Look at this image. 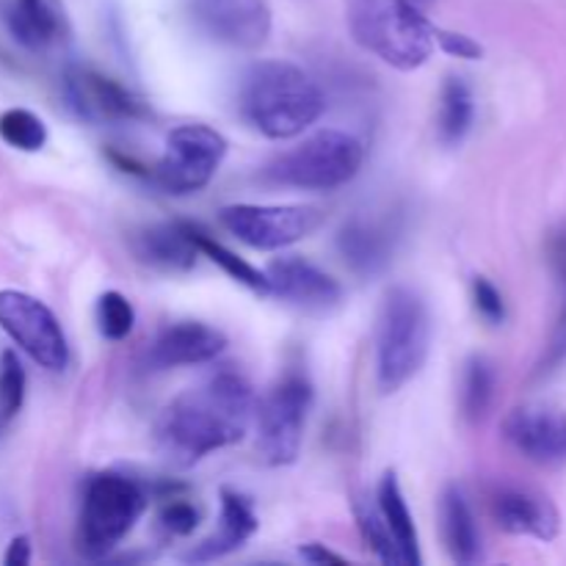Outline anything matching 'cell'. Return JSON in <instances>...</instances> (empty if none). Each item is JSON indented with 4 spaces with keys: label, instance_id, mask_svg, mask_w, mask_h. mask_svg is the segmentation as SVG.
<instances>
[{
    "label": "cell",
    "instance_id": "1",
    "mask_svg": "<svg viewBox=\"0 0 566 566\" xmlns=\"http://www.w3.org/2000/svg\"><path fill=\"white\" fill-rule=\"evenodd\" d=\"M254 412V392L235 370L213 376L175 398L155 426V446L171 468L188 470L213 451L247 437Z\"/></svg>",
    "mask_w": 566,
    "mask_h": 566
},
{
    "label": "cell",
    "instance_id": "2",
    "mask_svg": "<svg viewBox=\"0 0 566 566\" xmlns=\"http://www.w3.org/2000/svg\"><path fill=\"white\" fill-rule=\"evenodd\" d=\"M318 83L291 61H258L238 86V111L252 130L265 138H293L324 114Z\"/></svg>",
    "mask_w": 566,
    "mask_h": 566
},
{
    "label": "cell",
    "instance_id": "3",
    "mask_svg": "<svg viewBox=\"0 0 566 566\" xmlns=\"http://www.w3.org/2000/svg\"><path fill=\"white\" fill-rule=\"evenodd\" d=\"M346 20L354 42L396 70H420L437 48V25L412 0H348Z\"/></svg>",
    "mask_w": 566,
    "mask_h": 566
},
{
    "label": "cell",
    "instance_id": "4",
    "mask_svg": "<svg viewBox=\"0 0 566 566\" xmlns=\"http://www.w3.org/2000/svg\"><path fill=\"white\" fill-rule=\"evenodd\" d=\"M431 348V315L412 287H390L376 329V381L381 392H398L423 370Z\"/></svg>",
    "mask_w": 566,
    "mask_h": 566
},
{
    "label": "cell",
    "instance_id": "5",
    "mask_svg": "<svg viewBox=\"0 0 566 566\" xmlns=\"http://www.w3.org/2000/svg\"><path fill=\"white\" fill-rule=\"evenodd\" d=\"M147 506L149 490L138 479L114 470L92 475L83 490L81 514H77V553L92 562L105 558L127 539Z\"/></svg>",
    "mask_w": 566,
    "mask_h": 566
},
{
    "label": "cell",
    "instance_id": "6",
    "mask_svg": "<svg viewBox=\"0 0 566 566\" xmlns=\"http://www.w3.org/2000/svg\"><path fill=\"white\" fill-rule=\"evenodd\" d=\"M363 144L343 130H318L265 166V180L298 191H335L363 169Z\"/></svg>",
    "mask_w": 566,
    "mask_h": 566
},
{
    "label": "cell",
    "instance_id": "7",
    "mask_svg": "<svg viewBox=\"0 0 566 566\" xmlns=\"http://www.w3.org/2000/svg\"><path fill=\"white\" fill-rule=\"evenodd\" d=\"M313 385L302 370H287L258 407V453L271 468L293 464L302 453Z\"/></svg>",
    "mask_w": 566,
    "mask_h": 566
},
{
    "label": "cell",
    "instance_id": "8",
    "mask_svg": "<svg viewBox=\"0 0 566 566\" xmlns=\"http://www.w3.org/2000/svg\"><path fill=\"white\" fill-rule=\"evenodd\" d=\"M227 155V138L208 125H180L166 136L158 164L147 169V180L175 197H188L208 186Z\"/></svg>",
    "mask_w": 566,
    "mask_h": 566
},
{
    "label": "cell",
    "instance_id": "9",
    "mask_svg": "<svg viewBox=\"0 0 566 566\" xmlns=\"http://www.w3.org/2000/svg\"><path fill=\"white\" fill-rule=\"evenodd\" d=\"M321 210L310 205H227L219 221L230 235L260 252H276L313 235L321 227Z\"/></svg>",
    "mask_w": 566,
    "mask_h": 566
},
{
    "label": "cell",
    "instance_id": "10",
    "mask_svg": "<svg viewBox=\"0 0 566 566\" xmlns=\"http://www.w3.org/2000/svg\"><path fill=\"white\" fill-rule=\"evenodd\" d=\"M0 329L44 370L70 365V343L53 310L22 291H0Z\"/></svg>",
    "mask_w": 566,
    "mask_h": 566
},
{
    "label": "cell",
    "instance_id": "11",
    "mask_svg": "<svg viewBox=\"0 0 566 566\" xmlns=\"http://www.w3.org/2000/svg\"><path fill=\"white\" fill-rule=\"evenodd\" d=\"M61 92L72 114L88 125H127L149 116L147 103L138 94L92 66H70L61 81Z\"/></svg>",
    "mask_w": 566,
    "mask_h": 566
},
{
    "label": "cell",
    "instance_id": "12",
    "mask_svg": "<svg viewBox=\"0 0 566 566\" xmlns=\"http://www.w3.org/2000/svg\"><path fill=\"white\" fill-rule=\"evenodd\" d=\"M191 17L210 42L224 48L258 50L271 36L269 0H191Z\"/></svg>",
    "mask_w": 566,
    "mask_h": 566
},
{
    "label": "cell",
    "instance_id": "13",
    "mask_svg": "<svg viewBox=\"0 0 566 566\" xmlns=\"http://www.w3.org/2000/svg\"><path fill=\"white\" fill-rule=\"evenodd\" d=\"M503 437L528 462L542 468L566 464V412L547 403H525L503 420Z\"/></svg>",
    "mask_w": 566,
    "mask_h": 566
},
{
    "label": "cell",
    "instance_id": "14",
    "mask_svg": "<svg viewBox=\"0 0 566 566\" xmlns=\"http://www.w3.org/2000/svg\"><path fill=\"white\" fill-rule=\"evenodd\" d=\"M265 276L271 296L307 315H332L343 304L340 282L298 254L271 260Z\"/></svg>",
    "mask_w": 566,
    "mask_h": 566
},
{
    "label": "cell",
    "instance_id": "15",
    "mask_svg": "<svg viewBox=\"0 0 566 566\" xmlns=\"http://www.w3.org/2000/svg\"><path fill=\"white\" fill-rule=\"evenodd\" d=\"M0 20L31 53H53L70 42L72 28L61 0H0Z\"/></svg>",
    "mask_w": 566,
    "mask_h": 566
},
{
    "label": "cell",
    "instance_id": "16",
    "mask_svg": "<svg viewBox=\"0 0 566 566\" xmlns=\"http://www.w3.org/2000/svg\"><path fill=\"white\" fill-rule=\"evenodd\" d=\"M490 509L503 534L553 542L562 531V514L551 497L525 486H497L490 497Z\"/></svg>",
    "mask_w": 566,
    "mask_h": 566
},
{
    "label": "cell",
    "instance_id": "17",
    "mask_svg": "<svg viewBox=\"0 0 566 566\" xmlns=\"http://www.w3.org/2000/svg\"><path fill=\"white\" fill-rule=\"evenodd\" d=\"M227 346L224 332L202 324V321H180L158 332L153 346L147 348L149 370L182 368V365H202L219 357Z\"/></svg>",
    "mask_w": 566,
    "mask_h": 566
},
{
    "label": "cell",
    "instance_id": "18",
    "mask_svg": "<svg viewBox=\"0 0 566 566\" xmlns=\"http://www.w3.org/2000/svg\"><path fill=\"white\" fill-rule=\"evenodd\" d=\"M130 247L133 254L144 265L166 271V274H186L199 258L188 221H166V224L144 227L133 235Z\"/></svg>",
    "mask_w": 566,
    "mask_h": 566
},
{
    "label": "cell",
    "instance_id": "19",
    "mask_svg": "<svg viewBox=\"0 0 566 566\" xmlns=\"http://www.w3.org/2000/svg\"><path fill=\"white\" fill-rule=\"evenodd\" d=\"M260 523L258 514H254L252 503L235 490H221V514H219V528L202 539L199 545H193L186 553V562L193 564H208L219 562V558L230 556V553L241 551L254 534H258Z\"/></svg>",
    "mask_w": 566,
    "mask_h": 566
},
{
    "label": "cell",
    "instance_id": "20",
    "mask_svg": "<svg viewBox=\"0 0 566 566\" xmlns=\"http://www.w3.org/2000/svg\"><path fill=\"white\" fill-rule=\"evenodd\" d=\"M337 249L348 269L359 276H374L390 263L392 235L387 227L368 219H352L337 235Z\"/></svg>",
    "mask_w": 566,
    "mask_h": 566
},
{
    "label": "cell",
    "instance_id": "21",
    "mask_svg": "<svg viewBox=\"0 0 566 566\" xmlns=\"http://www.w3.org/2000/svg\"><path fill=\"white\" fill-rule=\"evenodd\" d=\"M440 520H442V542H446L448 556L457 564H479L484 556L481 547V531L475 523V514L470 509L468 497L459 486H448L442 492L440 503Z\"/></svg>",
    "mask_w": 566,
    "mask_h": 566
},
{
    "label": "cell",
    "instance_id": "22",
    "mask_svg": "<svg viewBox=\"0 0 566 566\" xmlns=\"http://www.w3.org/2000/svg\"><path fill=\"white\" fill-rule=\"evenodd\" d=\"M376 506H379L381 517H385L387 528H390L392 542H396L398 547V556H401V566L423 564V556H420L418 528H415L412 512H409V503L407 497H403V490L401 484H398L396 473H385V479L379 481Z\"/></svg>",
    "mask_w": 566,
    "mask_h": 566
},
{
    "label": "cell",
    "instance_id": "23",
    "mask_svg": "<svg viewBox=\"0 0 566 566\" xmlns=\"http://www.w3.org/2000/svg\"><path fill=\"white\" fill-rule=\"evenodd\" d=\"M475 122V97L470 83L462 75H448L440 88V108H437V136L446 147H457L468 138Z\"/></svg>",
    "mask_w": 566,
    "mask_h": 566
},
{
    "label": "cell",
    "instance_id": "24",
    "mask_svg": "<svg viewBox=\"0 0 566 566\" xmlns=\"http://www.w3.org/2000/svg\"><path fill=\"white\" fill-rule=\"evenodd\" d=\"M188 230H191V238H193V243H197L199 254H202V258H208L210 263L219 265V269L224 271L230 280H235L238 285L249 287V291H254V293H269V276H265V271L254 269L252 263H247L243 258H238L235 252H230L224 243H219L213 235H208L205 230H199L197 224H188Z\"/></svg>",
    "mask_w": 566,
    "mask_h": 566
},
{
    "label": "cell",
    "instance_id": "25",
    "mask_svg": "<svg viewBox=\"0 0 566 566\" xmlns=\"http://www.w3.org/2000/svg\"><path fill=\"white\" fill-rule=\"evenodd\" d=\"M495 365L481 354L470 357L462 376V412L470 423H479L486 418L492 401H495Z\"/></svg>",
    "mask_w": 566,
    "mask_h": 566
},
{
    "label": "cell",
    "instance_id": "26",
    "mask_svg": "<svg viewBox=\"0 0 566 566\" xmlns=\"http://www.w3.org/2000/svg\"><path fill=\"white\" fill-rule=\"evenodd\" d=\"M0 138L20 153H39L48 144V125L28 108H6L0 114Z\"/></svg>",
    "mask_w": 566,
    "mask_h": 566
},
{
    "label": "cell",
    "instance_id": "27",
    "mask_svg": "<svg viewBox=\"0 0 566 566\" xmlns=\"http://www.w3.org/2000/svg\"><path fill=\"white\" fill-rule=\"evenodd\" d=\"M354 517H357V528L363 534L368 551L387 566H401V556H398V547L392 542L390 528H387L385 517H381L379 506L376 503L357 501L354 503Z\"/></svg>",
    "mask_w": 566,
    "mask_h": 566
},
{
    "label": "cell",
    "instance_id": "28",
    "mask_svg": "<svg viewBox=\"0 0 566 566\" xmlns=\"http://www.w3.org/2000/svg\"><path fill=\"white\" fill-rule=\"evenodd\" d=\"M158 525L166 536H191L199 525V509L180 495V486H166L158 492Z\"/></svg>",
    "mask_w": 566,
    "mask_h": 566
},
{
    "label": "cell",
    "instance_id": "29",
    "mask_svg": "<svg viewBox=\"0 0 566 566\" xmlns=\"http://www.w3.org/2000/svg\"><path fill=\"white\" fill-rule=\"evenodd\" d=\"M136 326V310L119 291H105L97 298V329L105 340H125Z\"/></svg>",
    "mask_w": 566,
    "mask_h": 566
},
{
    "label": "cell",
    "instance_id": "30",
    "mask_svg": "<svg viewBox=\"0 0 566 566\" xmlns=\"http://www.w3.org/2000/svg\"><path fill=\"white\" fill-rule=\"evenodd\" d=\"M558 291H562V302H558L556 324H553L551 340H547L545 354L539 357L534 368V379H547V376L558 374L566 365V265H558Z\"/></svg>",
    "mask_w": 566,
    "mask_h": 566
},
{
    "label": "cell",
    "instance_id": "31",
    "mask_svg": "<svg viewBox=\"0 0 566 566\" xmlns=\"http://www.w3.org/2000/svg\"><path fill=\"white\" fill-rule=\"evenodd\" d=\"M25 368L14 352L0 354V420L9 423L25 401Z\"/></svg>",
    "mask_w": 566,
    "mask_h": 566
},
{
    "label": "cell",
    "instance_id": "32",
    "mask_svg": "<svg viewBox=\"0 0 566 566\" xmlns=\"http://www.w3.org/2000/svg\"><path fill=\"white\" fill-rule=\"evenodd\" d=\"M473 307L481 318L490 326H501L506 321V302L497 285L486 276H475L473 280Z\"/></svg>",
    "mask_w": 566,
    "mask_h": 566
},
{
    "label": "cell",
    "instance_id": "33",
    "mask_svg": "<svg viewBox=\"0 0 566 566\" xmlns=\"http://www.w3.org/2000/svg\"><path fill=\"white\" fill-rule=\"evenodd\" d=\"M434 42L442 53L453 55V59L479 61L481 55H484V48H481L473 36H468V33L446 31V28H440V25H437V31H434Z\"/></svg>",
    "mask_w": 566,
    "mask_h": 566
},
{
    "label": "cell",
    "instance_id": "34",
    "mask_svg": "<svg viewBox=\"0 0 566 566\" xmlns=\"http://www.w3.org/2000/svg\"><path fill=\"white\" fill-rule=\"evenodd\" d=\"M6 566H28L31 564V539L28 536H14L9 542V551L3 556Z\"/></svg>",
    "mask_w": 566,
    "mask_h": 566
},
{
    "label": "cell",
    "instance_id": "35",
    "mask_svg": "<svg viewBox=\"0 0 566 566\" xmlns=\"http://www.w3.org/2000/svg\"><path fill=\"white\" fill-rule=\"evenodd\" d=\"M302 558L310 564H337V566L346 564V558L337 556V553H332V551H326V547L318 545V542H313V545H304Z\"/></svg>",
    "mask_w": 566,
    "mask_h": 566
},
{
    "label": "cell",
    "instance_id": "36",
    "mask_svg": "<svg viewBox=\"0 0 566 566\" xmlns=\"http://www.w3.org/2000/svg\"><path fill=\"white\" fill-rule=\"evenodd\" d=\"M551 263L553 269L566 265V227H562V230L551 238Z\"/></svg>",
    "mask_w": 566,
    "mask_h": 566
},
{
    "label": "cell",
    "instance_id": "37",
    "mask_svg": "<svg viewBox=\"0 0 566 566\" xmlns=\"http://www.w3.org/2000/svg\"><path fill=\"white\" fill-rule=\"evenodd\" d=\"M412 3H415V6H420V9H423V6H431V3H434V0H412Z\"/></svg>",
    "mask_w": 566,
    "mask_h": 566
}]
</instances>
